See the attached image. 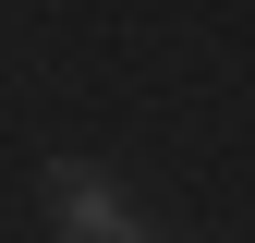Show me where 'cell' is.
<instances>
[{
    "mask_svg": "<svg viewBox=\"0 0 255 243\" xmlns=\"http://www.w3.org/2000/svg\"><path fill=\"white\" fill-rule=\"evenodd\" d=\"M49 207H61V243H146L134 195L110 170H85V158H49Z\"/></svg>",
    "mask_w": 255,
    "mask_h": 243,
    "instance_id": "1",
    "label": "cell"
}]
</instances>
